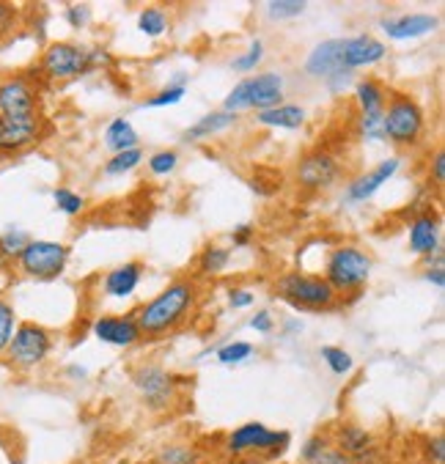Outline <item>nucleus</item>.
<instances>
[{"instance_id":"obj_14","label":"nucleus","mask_w":445,"mask_h":464,"mask_svg":"<svg viewBox=\"0 0 445 464\" xmlns=\"http://www.w3.org/2000/svg\"><path fill=\"white\" fill-rule=\"evenodd\" d=\"M94 338L113 346V349H132L143 343V335L138 330L135 314H102L92 324Z\"/></svg>"},{"instance_id":"obj_30","label":"nucleus","mask_w":445,"mask_h":464,"mask_svg":"<svg viewBox=\"0 0 445 464\" xmlns=\"http://www.w3.org/2000/svg\"><path fill=\"white\" fill-rule=\"evenodd\" d=\"M319 357L324 360V365L330 368V374H335V377H349L354 371V357L343 346H335V343L322 346Z\"/></svg>"},{"instance_id":"obj_26","label":"nucleus","mask_w":445,"mask_h":464,"mask_svg":"<svg viewBox=\"0 0 445 464\" xmlns=\"http://www.w3.org/2000/svg\"><path fill=\"white\" fill-rule=\"evenodd\" d=\"M149 464H204V456L190 442H165L154 450Z\"/></svg>"},{"instance_id":"obj_40","label":"nucleus","mask_w":445,"mask_h":464,"mask_svg":"<svg viewBox=\"0 0 445 464\" xmlns=\"http://www.w3.org/2000/svg\"><path fill=\"white\" fill-rule=\"evenodd\" d=\"M358 135L366 143H380L382 138V116H358Z\"/></svg>"},{"instance_id":"obj_7","label":"nucleus","mask_w":445,"mask_h":464,"mask_svg":"<svg viewBox=\"0 0 445 464\" xmlns=\"http://www.w3.org/2000/svg\"><path fill=\"white\" fill-rule=\"evenodd\" d=\"M72 258L69 245L63 242H50V239H31L23 253L17 256V269L20 275H25L28 281H39V284H53L66 272Z\"/></svg>"},{"instance_id":"obj_22","label":"nucleus","mask_w":445,"mask_h":464,"mask_svg":"<svg viewBox=\"0 0 445 464\" xmlns=\"http://www.w3.org/2000/svg\"><path fill=\"white\" fill-rule=\"evenodd\" d=\"M330 440H333L335 448H341V450L349 453V456H358L361 450H366L369 445H374V434H372L366 426L354 423V420L338 423L335 431L330 434Z\"/></svg>"},{"instance_id":"obj_17","label":"nucleus","mask_w":445,"mask_h":464,"mask_svg":"<svg viewBox=\"0 0 445 464\" xmlns=\"http://www.w3.org/2000/svg\"><path fill=\"white\" fill-rule=\"evenodd\" d=\"M407 239H410V250L423 256V258L440 253L442 250V237H440V215H437V209L423 207L412 218V223L407 228Z\"/></svg>"},{"instance_id":"obj_31","label":"nucleus","mask_w":445,"mask_h":464,"mask_svg":"<svg viewBox=\"0 0 445 464\" xmlns=\"http://www.w3.org/2000/svg\"><path fill=\"white\" fill-rule=\"evenodd\" d=\"M28 242H31L28 231L12 228V231H4V234H0V264H15L17 256L23 253V247H25Z\"/></svg>"},{"instance_id":"obj_13","label":"nucleus","mask_w":445,"mask_h":464,"mask_svg":"<svg viewBox=\"0 0 445 464\" xmlns=\"http://www.w3.org/2000/svg\"><path fill=\"white\" fill-rule=\"evenodd\" d=\"M47 135H50V121L42 113L25 119L0 116V160H15L36 149Z\"/></svg>"},{"instance_id":"obj_47","label":"nucleus","mask_w":445,"mask_h":464,"mask_svg":"<svg viewBox=\"0 0 445 464\" xmlns=\"http://www.w3.org/2000/svg\"><path fill=\"white\" fill-rule=\"evenodd\" d=\"M311 464H354V459H352L349 453H343L341 448L330 445V448H324Z\"/></svg>"},{"instance_id":"obj_18","label":"nucleus","mask_w":445,"mask_h":464,"mask_svg":"<svg viewBox=\"0 0 445 464\" xmlns=\"http://www.w3.org/2000/svg\"><path fill=\"white\" fill-rule=\"evenodd\" d=\"M380 28L388 39L396 42H410V39H423L429 34H434L440 28V17L437 14H426V12H412V14H396V17H385L380 20Z\"/></svg>"},{"instance_id":"obj_29","label":"nucleus","mask_w":445,"mask_h":464,"mask_svg":"<svg viewBox=\"0 0 445 464\" xmlns=\"http://www.w3.org/2000/svg\"><path fill=\"white\" fill-rule=\"evenodd\" d=\"M188 94V74H179V77H173L160 94L154 97H146L140 102V108H170V105H179Z\"/></svg>"},{"instance_id":"obj_10","label":"nucleus","mask_w":445,"mask_h":464,"mask_svg":"<svg viewBox=\"0 0 445 464\" xmlns=\"http://www.w3.org/2000/svg\"><path fill=\"white\" fill-rule=\"evenodd\" d=\"M36 72L47 82H69L94 69L88 61V47L77 42H50L39 55Z\"/></svg>"},{"instance_id":"obj_41","label":"nucleus","mask_w":445,"mask_h":464,"mask_svg":"<svg viewBox=\"0 0 445 464\" xmlns=\"http://www.w3.org/2000/svg\"><path fill=\"white\" fill-rule=\"evenodd\" d=\"M63 20L72 31H82V28H88V23H92V9L85 4H72L63 9Z\"/></svg>"},{"instance_id":"obj_4","label":"nucleus","mask_w":445,"mask_h":464,"mask_svg":"<svg viewBox=\"0 0 445 464\" xmlns=\"http://www.w3.org/2000/svg\"><path fill=\"white\" fill-rule=\"evenodd\" d=\"M276 297L297 311H330L338 305V295L327 286L324 277L303 269H289L278 275Z\"/></svg>"},{"instance_id":"obj_50","label":"nucleus","mask_w":445,"mask_h":464,"mask_svg":"<svg viewBox=\"0 0 445 464\" xmlns=\"http://www.w3.org/2000/svg\"><path fill=\"white\" fill-rule=\"evenodd\" d=\"M423 281H426V284H434L437 289H445V272H442L440 266L423 269Z\"/></svg>"},{"instance_id":"obj_32","label":"nucleus","mask_w":445,"mask_h":464,"mask_svg":"<svg viewBox=\"0 0 445 464\" xmlns=\"http://www.w3.org/2000/svg\"><path fill=\"white\" fill-rule=\"evenodd\" d=\"M305 9H308L305 0H270V4H266V17L278 20V23L297 20L305 14Z\"/></svg>"},{"instance_id":"obj_6","label":"nucleus","mask_w":445,"mask_h":464,"mask_svg":"<svg viewBox=\"0 0 445 464\" xmlns=\"http://www.w3.org/2000/svg\"><path fill=\"white\" fill-rule=\"evenodd\" d=\"M132 388L138 393V399L143 401V407L154 415H162V412H170L179 401V385L182 380L170 374L168 368H162L160 362H140L132 368Z\"/></svg>"},{"instance_id":"obj_25","label":"nucleus","mask_w":445,"mask_h":464,"mask_svg":"<svg viewBox=\"0 0 445 464\" xmlns=\"http://www.w3.org/2000/svg\"><path fill=\"white\" fill-rule=\"evenodd\" d=\"M102 140H105V149L111 154H121V151H130V149H140V135L135 132V127L124 116L111 119V124L105 127Z\"/></svg>"},{"instance_id":"obj_3","label":"nucleus","mask_w":445,"mask_h":464,"mask_svg":"<svg viewBox=\"0 0 445 464\" xmlns=\"http://www.w3.org/2000/svg\"><path fill=\"white\" fill-rule=\"evenodd\" d=\"M426 135V113L423 105L404 94V91H393L388 94L385 113H382V138L393 143L396 149H412Z\"/></svg>"},{"instance_id":"obj_51","label":"nucleus","mask_w":445,"mask_h":464,"mask_svg":"<svg viewBox=\"0 0 445 464\" xmlns=\"http://www.w3.org/2000/svg\"><path fill=\"white\" fill-rule=\"evenodd\" d=\"M69 374H72L74 380H82V377H88V371H85V368H69Z\"/></svg>"},{"instance_id":"obj_8","label":"nucleus","mask_w":445,"mask_h":464,"mask_svg":"<svg viewBox=\"0 0 445 464\" xmlns=\"http://www.w3.org/2000/svg\"><path fill=\"white\" fill-rule=\"evenodd\" d=\"M292 442V434L284 429H270L258 420H247L226 434V453L228 456H247V453H261V456H284Z\"/></svg>"},{"instance_id":"obj_16","label":"nucleus","mask_w":445,"mask_h":464,"mask_svg":"<svg viewBox=\"0 0 445 464\" xmlns=\"http://www.w3.org/2000/svg\"><path fill=\"white\" fill-rule=\"evenodd\" d=\"M388 58V47L369 36V34H358V36H346L341 39V61H343V69L346 72H358V69H369V66H377L380 61Z\"/></svg>"},{"instance_id":"obj_46","label":"nucleus","mask_w":445,"mask_h":464,"mask_svg":"<svg viewBox=\"0 0 445 464\" xmlns=\"http://www.w3.org/2000/svg\"><path fill=\"white\" fill-rule=\"evenodd\" d=\"M253 303H256V295H253V289L234 286V289L228 292V308H234V311H245V308H250Z\"/></svg>"},{"instance_id":"obj_27","label":"nucleus","mask_w":445,"mask_h":464,"mask_svg":"<svg viewBox=\"0 0 445 464\" xmlns=\"http://www.w3.org/2000/svg\"><path fill=\"white\" fill-rule=\"evenodd\" d=\"M231 247L226 245H207L201 253H198V272L207 275V277H215V275H223L228 266H231Z\"/></svg>"},{"instance_id":"obj_34","label":"nucleus","mask_w":445,"mask_h":464,"mask_svg":"<svg viewBox=\"0 0 445 464\" xmlns=\"http://www.w3.org/2000/svg\"><path fill=\"white\" fill-rule=\"evenodd\" d=\"M253 343H247V341H228V343H223L220 349H215V357H218V362L220 365H239V362H245L247 357H253Z\"/></svg>"},{"instance_id":"obj_48","label":"nucleus","mask_w":445,"mask_h":464,"mask_svg":"<svg viewBox=\"0 0 445 464\" xmlns=\"http://www.w3.org/2000/svg\"><path fill=\"white\" fill-rule=\"evenodd\" d=\"M253 239H256V226L253 223H242V226H237L231 231V245L234 247H247V245H253Z\"/></svg>"},{"instance_id":"obj_24","label":"nucleus","mask_w":445,"mask_h":464,"mask_svg":"<svg viewBox=\"0 0 445 464\" xmlns=\"http://www.w3.org/2000/svg\"><path fill=\"white\" fill-rule=\"evenodd\" d=\"M237 124V116L234 113H226V111H212L207 116H201L196 124H190L185 132H182V140L188 143H198V140H207L212 135H220L226 130H231Z\"/></svg>"},{"instance_id":"obj_12","label":"nucleus","mask_w":445,"mask_h":464,"mask_svg":"<svg viewBox=\"0 0 445 464\" xmlns=\"http://www.w3.org/2000/svg\"><path fill=\"white\" fill-rule=\"evenodd\" d=\"M42 113V85L34 74L17 72L0 80V116L25 119Z\"/></svg>"},{"instance_id":"obj_43","label":"nucleus","mask_w":445,"mask_h":464,"mask_svg":"<svg viewBox=\"0 0 445 464\" xmlns=\"http://www.w3.org/2000/svg\"><path fill=\"white\" fill-rule=\"evenodd\" d=\"M423 456H426L429 464H442V461H445V437H442V434L426 437V442H423Z\"/></svg>"},{"instance_id":"obj_2","label":"nucleus","mask_w":445,"mask_h":464,"mask_svg":"<svg viewBox=\"0 0 445 464\" xmlns=\"http://www.w3.org/2000/svg\"><path fill=\"white\" fill-rule=\"evenodd\" d=\"M324 281L327 286L343 297V295H361L372 277V256L361 245H335L327 253L324 261Z\"/></svg>"},{"instance_id":"obj_37","label":"nucleus","mask_w":445,"mask_h":464,"mask_svg":"<svg viewBox=\"0 0 445 464\" xmlns=\"http://www.w3.org/2000/svg\"><path fill=\"white\" fill-rule=\"evenodd\" d=\"M149 173L151 176H170L176 168H179V151L173 149H160L149 157Z\"/></svg>"},{"instance_id":"obj_35","label":"nucleus","mask_w":445,"mask_h":464,"mask_svg":"<svg viewBox=\"0 0 445 464\" xmlns=\"http://www.w3.org/2000/svg\"><path fill=\"white\" fill-rule=\"evenodd\" d=\"M17 311L9 300L0 297V354H6L9 343H12V335L17 330Z\"/></svg>"},{"instance_id":"obj_33","label":"nucleus","mask_w":445,"mask_h":464,"mask_svg":"<svg viewBox=\"0 0 445 464\" xmlns=\"http://www.w3.org/2000/svg\"><path fill=\"white\" fill-rule=\"evenodd\" d=\"M143 162V149H130V151H121V154H113L108 162H105V176H124L130 170H135L138 165Z\"/></svg>"},{"instance_id":"obj_39","label":"nucleus","mask_w":445,"mask_h":464,"mask_svg":"<svg viewBox=\"0 0 445 464\" xmlns=\"http://www.w3.org/2000/svg\"><path fill=\"white\" fill-rule=\"evenodd\" d=\"M333 445V440H330V434L327 431H316V434H311L305 442H303V448H300V461L303 464H311L324 448H330Z\"/></svg>"},{"instance_id":"obj_23","label":"nucleus","mask_w":445,"mask_h":464,"mask_svg":"<svg viewBox=\"0 0 445 464\" xmlns=\"http://www.w3.org/2000/svg\"><path fill=\"white\" fill-rule=\"evenodd\" d=\"M305 119H308L305 108L303 105H295V102H284L278 108L256 113V124L273 127V130H300L305 124Z\"/></svg>"},{"instance_id":"obj_9","label":"nucleus","mask_w":445,"mask_h":464,"mask_svg":"<svg viewBox=\"0 0 445 464\" xmlns=\"http://www.w3.org/2000/svg\"><path fill=\"white\" fill-rule=\"evenodd\" d=\"M341 179H343V162L330 149L316 146V149L305 151L295 162V181H297V188L305 190V193H311V196H319V193L333 190Z\"/></svg>"},{"instance_id":"obj_5","label":"nucleus","mask_w":445,"mask_h":464,"mask_svg":"<svg viewBox=\"0 0 445 464\" xmlns=\"http://www.w3.org/2000/svg\"><path fill=\"white\" fill-rule=\"evenodd\" d=\"M284 74L278 72H261L256 77H247V80H239L223 100V108L226 113H234L239 116L242 111H270V108H278L284 105Z\"/></svg>"},{"instance_id":"obj_28","label":"nucleus","mask_w":445,"mask_h":464,"mask_svg":"<svg viewBox=\"0 0 445 464\" xmlns=\"http://www.w3.org/2000/svg\"><path fill=\"white\" fill-rule=\"evenodd\" d=\"M138 31L149 39H162L170 31V14L162 6H146L138 14Z\"/></svg>"},{"instance_id":"obj_11","label":"nucleus","mask_w":445,"mask_h":464,"mask_svg":"<svg viewBox=\"0 0 445 464\" xmlns=\"http://www.w3.org/2000/svg\"><path fill=\"white\" fill-rule=\"evenodd\" d=\"M53 349H55V335L44 324H39V322H20L15 335H12V343L6 349V357H9L12 368L34 371L42 362H47Z\"/></svg>"},{"instance_id":"obj_44","label":"nucleus","mask_w":445,"mask_h":464,"mask_svg":"<svg viewBox=\"0 0 445 464\" xmlns=\"http://www.w3.org/2000/svg\"><path fill=\"white\" fill-rule=\"evenodd\" d=\"M20 23V9L12 4H0V39L9 36Z\"/></svg>"},{"instance_id":"obj_1","label":"nucleus","mask_w":445,"mask_h":464,"mask_svg":"<svg viewBox=\"0 0 445 464\" xmlns=\"http://www.w3.org/2000/svg\"><path fill=\"white\" fill-rule=\"evenodd\" d=\"M198 303H201V286L193 277H176V281H170L157 297L146 300L132 311L143 341L146 338L157 341L182 330L193 319Z\"/></svg>"},{"instance_id":"obj_15","label":"nucleus","mask_w":445,"mask_h":464,"mask_svg":"<svg viewBox=\"0 0 445 464\" xmlns=\"http://www.w3.org/2000/svg\"><path fill=\"white\" fill-rule=\"evenodd\" d=\"M399 168H401V160L399 157H388V160L377 162L372 170L354 176L346 184V190H343V204H366V201H372L380 193L382 184L399 173Z\"/></svg>"},{"instance_id":"obj_49","label":"nucleus","mask_w":445,"mask_h":464,"mask_svg":"<svg viewBox=\"0 0 445 464\" xmlns=\"http://www.w3.org/2000/svg\"><path fill=\"white\" fill-rule=\"evenodd\" d=\"M382 456H385V453H382V448L374 442V445H369L366 450H361L358 456H352V459H354V464H380V461H382Z\"/></svg>"},{"instance_id":"obj_42","label":"nucleus","mask_w":445,"mask_h":464,"mask_svg":"<svg viewBox=\"0 0 445 464\" xmlns=\"http://www.w3.org/2000/svg\"><path fill=\"white\" fill-rule=\"evenodd\" d=\"M429 184L440 193L442 190V184H445V151L437 149L429 160Z\"/></svg>"},{"instance_id":"obj_21","label":"nucleus","mask_w":445,"mask_h":464,"mask_svg":"<svg viewBox=\"0 0 445 464\" xmlns=\"http://www.w3.org/2000/svg\"><path fill=\"white\" fill-rule=\"evenodd\" d=\"M388 102V91L377 77H361L354 82V105L358 116H382Z\"/></svg>"},{"instance_id":"obj_19","label":"nucleus","mask_w":445,"mask_h":464,"mask_svg":"<svg viewBox=\"0 0 445 464\" xmlns=\"http://www.w3.org/2000/svg\"><path fill=\"white\" fill-rule=\"evenodd\" d=\"M305 74L308 77H316V80H335L341 74H352L343 69V61H341V39H324L319 42L308 58H305Z\"/></svg>"},{"instance_id":"obj_45","label":"nucleus","mask_w":445,"mask_h":464,"mask_svg":"<svg viewBox=\"0 0 445 464\" xmlns=\"http://www.w3.org/2000/svg\"><path fill=\"white\" fill-rule=\"evenodd\" d=\"M250 330L253 333H258V335H270L273 330H276V319H273V314L270 311H256L253 316H250Z\"/></svg>"},{"instance_id":"obj_38","label":"nucleus","mask_w":445,"mask_h":464,"mask_svg":"<svg viewBox=\"0 0 445 464\" xmlns=\"http://www.w3.org/2000/svg\"><path fill=\"white\" fill-rule=\"evenodd\" d=\"M261 61H264V42L261 39H253L250 47H247V53H242V55H237L231 61V69L239 72V74H247V72H256V66Z\"/></svg>"},{"instance_id":"obj_20","label":"nucleus","mask_w":445,"mask_h":464,"mask_svg":"<svg viewBox=\"0 0 445 464\" xmlns=\"http://www.w3.org/2000/svg\"><path fill=\"white\" fill-rule=\"evenodd\" d=\"M146 275V266L140 261H124L102 275V292L113 300H127L138 292Z\"/></svg>"},{"instance_id":"obj_36","label":"nucleus","mask_w":445,"mask_h":464,"mask_svg":"<svg viewBox=\"0 0 445 464\" xmlns=\"http://www.w3.org/2000/svg\"><path fill=\"white\" fill-rule=\"evenodd\" d=\"M53 201H55L58 212H63L66 218H77V215L85 212V198L80 193L69 190V188H55L53 190Z\"/></svg>"}]
</instances>
